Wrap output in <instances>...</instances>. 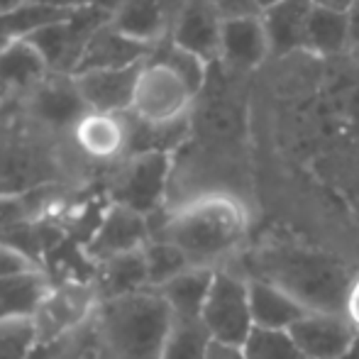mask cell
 <instances>
[{
  "label": "cell",
  "mask_w": 359,
  "mask_h": 359,
  "mask_svg": "<svg viewBox=\"0 0 359 359\" xmlns=\"http://www.w3.org/2000/svg\"><path fill=\"white\" fill-rule=\"evenodd\" d=\"M201 323L220 345L242 347L255 330L250 303V281L235 269H215Z\"/></svg>",
  "instance_id": "9c48e42d"
},
{
  "label": "cell",
  "mask_w": 359,
  "mask_h": 359,
  "mask_svg": "<svg viewBox=\"0 0 359 359\" xmlns=\"http://www.w3.org/2000/svg\"><path fill=\"white\" fill-rule=\"evenodd\" d=\"M88 340H90V325H86L83 330L74 332V335L64 337V340L37 345L27 359H81V352L88 345Z\"/></svg>",
  "instance_id": "83f0119b"
},
{
  "label": "cell",
  "mask_w": 359,
  "mask_h": 359,
  "mask_svg": "<svg viewBox=\"0 0 359 359\" xmlns=\"http://www.w3.org/2000/svg\"><path fill=\"white\" fill-rule=\"evenodd\" d=\"M284 288L308 311L342 313L352 276L345 266L325 255L308 250H264L252 262V276Z\"/></svg>",
  "instance_id": "277c9868"
},
{
  "label": "cell",
  "mask_w": 359,
  "mask_h": 359,
  "mask_svg": "<svg viewBox=\"0 0 359 359\" xmlns=\"http://www.w3.org/2000/svg\"><path fill=\"white\" fill-rule=\"evenodd\" d=\"M213 337L203 327L201 320H176L166 337L161 359H205Z\"/></svg>",
  "instance_id": "d4e9b609"
},
{
  "label": "cell",
  "mask_w": 359,
  "mask_h": 359,
  "mask_svg": "<svg viewBox=\"0 0 359 359\" xmlns=\"http://www.w3.org/2000/svg\"><path fill=\"white\" fill-rule=\"evenodd\" d=\"M196 100L198 95L184 76L151 52V57L140 67L130 118L149 130L189 128Z\"/></svg>",
  "instance_id": "5b68a950"
},
{
  "label": "cell",
  "mask_w": 359,
  "mask_h": 359,
  "mask_svg": "<svg viewBox=\"0 0 359 359\" xmlns=\"http://www.w3.org/2000/svg\"><path fill=\"white\" fill-rule=\"evenodd\" d=\"M149 240V217L105 201L103 210L98 213V222L81 245V255L86 257L88 264H98V262L113 259V257L144 250Z\"/></svg>",
  "instance_id": "30bf717a"
},
{
  "label": "cell",
  "mask_w": 359,
  "mask_h": 359,
  "mask_svg": "<svg viewBox=\"0 0 359 359\" xmlns=\"http://www.w3.org/2000/svg\"><path fill=\"white\" fill-rule=\"evenodd\" d=\"M20 105H22L25 120L54 135L57 140H62L72 130L81 115L88 113V105L81 98L74 79L62 74H49V79Z\"/></svg>",
  "instance_id": "7c38bea8"
},
{
  "label": "cell",
  "mask_w": 359,
  "mask_h": 359,
  "mask_svg": "<svg viewBox=\"0 0 359 359\" xmlns=\"http://www.w3.org/2000/svg\"><path fill=\"white\" fill-rule=\"evenodd\" d=\"M100 296L88 276H69L44 293L37 311L32 313V325L37 332V345L57 342L90 325Z\"/></svg>",
  "instance_id": "ba28073f"
},
{
  "label": "cell",
  "mask_w": 359,
  "mask_h": 359,
  "mask_svg": "<svg viewBox=\"0 0 359 359\" xmlns=\"http://www.w3.org/2000/svg\"><path fill=\"white\" fill-rule=\"evenodd\" d=\"M288 335L306 359H345L359 337L347 318L332 311H308Z\"/></svg>",
  "instance_id": "5bb4252c"
},
{
  "label": "cell",
  "mask_w": 359,
  "mask_h": 359,
  "mask_svg": "<svg viewBox=\"0 0 359 359\" xmlns=\"http://www.w3.org/2000/svg\"><path fill=\"white\" fill-rule=\"evenodd\" d=\"M342 316L347 318L355 332L359 335V271L352 276L350 286H347V293H345V303H342Z\"/></svg>",
  "instance_id": "f546056e"
},
{
  "label": "cell",
  "mask_w": 359,
  "mask_h": 359,
  "mask_svg": "<svg viewBox=\"0 0 359 359\" xmlns=\"http://www.w3.org/2000/svg\"><path fill=\"white\" fill-rule=\"evenodd\" d=\"M247 281H250V303H252L255 327L291 330L308 313V308L303 303H298L284 288L262 279H247Z\"/></svg>",
  "instance_id": "44dd1931"
},
{
  "label": "cell",
  "mask_w": 359,
  "mask_h": 359,
  "mask_svg": "<svg viewBox=\"0 0 359 359\" xmlns=\"http://www.w3.org/2000/svg\"><path fill=\"white\" fill-rule=\"evenodd\" d=\"M140 67L105 69V72L74 74V83L79 88L83 103L95 113H130L133 108L135 86H137Z\"/></svg>",
  "instance_id": "e0dca14e"
},
{
  "label": "cell",
  "mask_w": 359,
  "mask_h": 359,
  "mask_svg": "<svg viewBox=\"0 0 359 359\" xmlns=\"http://www.w3.org/2000/svg\"><path fill=\"white\" fill-rule=\"evenodd\" d=\"M313 8H316L313 0H281V3L262 10L259 15L266 39H269L271 57L306 52V34Z\"/></svg>",
  "instance_id": "d6986e66"
},
{
  "label": "cell",
  "mask_w": 359,
  "mask_h": 359,
  "mask_svg": "<svg viewBox=\"0 0 359 359\" xmlns=\"http://www.w3.org/2000/svg\"><path fill=\"white\" fill-rule=\"evenodd\" d=\"M242 352L247 359H306L288 330H266V327H255L242 345Z\"/></svg>",
  "instance_id": "4316f807"
},
{
  "label": "cell",
  "mask_w": 359,
  "mask_h": 359,
  "mask_svg": "<svg viewBox=\"0 0 359 359\" xmlns=\"http://www.w3.org/2000/svg\"><path fill=\"white\" fill-rule=\"evenodd\" d=\"M151 237L176 245L201 269H225L250 235V210L232 191H205L149 217Z\"/></svg>",
  "instance_id": "6da1fadb"
},
{
  "label": "cell",
  "mask_w": 359,
  "mask_h": 359,
  "mask_svg": "<svg viewBox=\"0 0 359 359\" xmlns=\"http://www.w3.org/2000/svg\"><path fill=\"white\" fill-rule=\"evenodd\" d=\"M306 52L318 57H337L350 52V15L316 5L308 22Z\"/></svg>",
  "instance_id": "603a6c76"
},
{
  "label": "cell",
  "mask_w": 359,
  "mask_h": 359,
  "mask_svg": "<svg viewBox=\"0 0 359 359\" xmlns=\"http://www.w3.org/2000/svg\"><path fill=\"white\" fill-rule=\"evenodd\" d=\"M210 5L222 15V20L232 18H247V15H259V5L257 0H208Z\"/></svg>",
  "instance_id": "f1b7e54d"
},
{
  "label": "cell",
  "mask_w": 359,
  "mask_h": 359,
  "mask_svg": "<svg viewBox=\"0 0 359 359\" xmlns=\"http://www.w3.org/2000/svg\"><path fill=\"white\" fill-rule=\"evenodd\" d=\"M276 3H281V0H257L259 10H266V8H271V5H276Z\"/></svg>",
  "instance_id": "e575fe53"
},
{
  "label": "cell",
  "mask_w": 359,
  "mask_h": 359,
  "mask_svg": "<svg viewBox=\"0 0 359 359\" xmlns=\"http://www.w3.org/2000/svg\"><path fill=\"white\" fill-rule=\"evenodd\" d=\"M222 22V15L208 0H179L171 20L169 42L201 57L208 67H215L220 62Z\"/></svg>",
  "instance_id": "4fadbf2b"
},
{
  "label": "cell",
  "mask_w": 359,
  "mask_h": 359,
  "mask_svg": "<svg viewBox=\"0 0 359 359\" xmlns=\"http://www.w3.org/2000/svg\"><path fill=\"white\" fill-rule=\"evenodd\" d=\"M355 0H313V5L318 8H330V10H340V13H347L352 8Z\"/></svg>",
  "instance_id": "d6a6232c"
},
{
  "label": "cell",
  "mask_w": 359,
  "mask_h": 359,
  "mask_svg": "<svg viewBox=\"0 0 359 359\" xmlns=\"http://www.w3.org/2000/svg\"><path fill=\"white\" fill-rule=\"evenodd\" d=\"M213 276L215 269L191 266L189 271L171 279L169 284L156 288V293L166 301V306L174 313L176 320H201V313H203L205 298L210 293Z\"/></svg>",
  "instance_id": "7402d4cb"
},
{
  "label": "cell",
  "mask_w": 359,
  "mask_h": 359,
  "mask_svg": "<svg viewBox=\"0 0 359 359\" xmlns=\"http://www.w3.org/2000/svg\"><path fill=\"white\" fill-rule=\"evenodd\" d=\"M271 57L262 15L232 18L222 22L220 62L232 74H250Z\"/></svg>",
  "instance_id": "2e32d148"
},
{
  "label": "cell",
  "mask_w": 359,
  "mask_h": 359,
  "mask_svg": "<svg viewBox=\"0 0 359 359\" xmlns=\"http://www.w3.org/2000/svg\"><path fill=\"white\" fill-rule=\"evenodd\" d=\"M108 20L110 18L103 10L83 3L69 20L49 25V27L39 29V32L29 34V37H25V39H29V42L42 52L49 72L72 76L76 64H79V59H81V52H83L86 42L90 39V34L103 22H108Z\"/></svg>",
  "instance_id": "8fae6325"
},
{
  "label": "cell",
  "mask_w": 359,
  "mask_h": 359,
  "mask_svg": "<svg viewBox=\"0 0 359 359\" xmlns=\"http://www.w3.org/2000/svg\"><path fill=\"white\" fill-rule=\"evenodd\" d=\"M88 279L93 281L100 301L144 291V288H149V284H147L144 252H130V255H120L113 257V259L90 264Z\"/></svg>",
  "instance_id": "ffe728a7"
},
{
  "label": "cell",
  "mask_w": 359,
  "mask_h": 359,
  "mask_svg": "<svg viewBox=\"0 0 359 359\" xmlns=\"http://www.w3.org/2000/svg\"><path fill=\"white\" fill-rule=\"evenodd\" d=\"M133 118L130 113H95L88 110L62 137L67 156L76 166L113 171L133 154Z\"/></svg>",
  "instance_id": "52a82bcc"
},
{
  "label": "cell",
  "mask_w": 359,
  "mask_h": 359,
  "mask_svg": "<svg viewBox=\"0 0 359 359\" xmlns=\"http://www.w3.org/2000/svg\"><path fill=\"white\" fill-rule=\"evenodd\" d=\"M156 47L149 44L135 42L128 34H123L120 29H115L113 25L103 22L90 39L86 42L81 59L76 64L74 74H86V72H105V69H128V67H137L144 59L151 57ZM72 74V76H74Z\"/></svg>",
  "instance_id": "9a60e30c"
},
{
  "label": "cell",
  "mask_w": 359,
  "mask_h": 359,
  "mask_svg": "<svg viewBox=\"0 0 359 359\" xmlns=\"http://www.w3.org/2000/svg\"><path fill=\"white\" fill-rule=\"evenodd\" d=\"M29 3H37V0H0V15L13 13V10L25 8V5H29Z\"/></svg>",
  "instance_id": "836d02e7"
},
{
  "label": "cell",
  "mask_w": 359,
  "mask_h": 359,
  "mask_svg": "<svg viewBox=\"0 0 359 359\" xmlns=\"http://www.w3.org/2000/svg\"><path fill=\"white\" fill-rule=\"evenodd\" d=\"M205 359H247L242 347H232V345H220V342H213L208 350Z\"/></svg>",
  "instance_id": "4dcf8cb0"
},
{
  "label": "cell",
  "mask_w": 359,
  "mask_h": 359,
  "mask_svg": "<svg viewBox=\"0 0 359 359\" xmlns=\"http://www.w3.org/2000/svg\"><path fill=\"white\" fill-rule=\"evenodd\" d=\"M347 15H350V52L359 54V0L352 3Z\"/></svg>",
  "instance_id": "1f68e13d"
},
{
  "label": "cell",
  "mask_w": 359,
  "mask_h": 359,
  "mask_svg": "<svg viewBox=\"0 0 359 359\" xmlns=\"http://www.w3.org/2000/svg\"><path fill=\"white\" fill-rule=\"evenodd\" d=\"M142 252L147 266V284H149L151 291H156V288L169 284L171 279H176L179 274L191 269V262L186 259L184 252L166 240L151 237Z\"/></svg>",
  "instance_id": "cb8c5ba5"
},
{
  "label": "cell",
  "mask_w": 359,
  "mask_h": 359,
  "mask_svg": "<svg viewBox=\"0 0 359 359\" xmlns=\"http://www.w3.org/2000/svg\"><path fill=\"white\" fill-rule=\"evenodd\" d=\"M176 5H179V0H174V3H169V0H125L110 15V25L135 42L159 47L164 39H169Z\"/></svg>",
  "instance_id": "ac0fdd59"
},
{
  "label": "cell",
  "mask_w": 359,
  "mask_h": 359,
  "mask_svg": "<svg viewBox=\"0 0 359 359\" xmlns=\"http://www.w3.org/2000/svg\"><path fill=\"white\" fill-rule=\"evenodd\" d=\"M174 176L171 151H137L120 161L103 176L108 203H118L144 217H154L166 208Z\"/></svg>",
  "instance_id": "8992f818"
},
{
  "label": "cell",
  "mask_w": 359,
  "mask_h": 359,
  "mask_svg": "<svg viewBox=\"0 0 359 359\" xmlns=\"http://www.w3.org/2000/svg\"><path fill=\"white\" fill-rule=\"evenodd\" d=\"M72 176L62 140L25 125H0V203L49 186H59Z\"/></svg>",
  "instance_id": "3957f363"
},
{
  "label": "cell",
  "mask_w": 359,
  "mask_h": 359,
  "mask_svg": "<svg viewBox=\"0 0 359 359\" xmlns=\"http://www.w3.org/2000/svg\"><path fill=\"white\" fill-rule=\"evenodd\" d=\"M37 347L29 316H3L0 318V359H27Z\"/></svg>",
  "instance_id": "484cf974"
},
{
  "label": "cell",
  "mask_w": 359,
  "mask_h": 359,
  "mask_svg": "<svg viewBox=\"0 0 359 359\" xmlns=\"http://www.w3.org/2000/svg\"><path fill=\"white\" fill-rule=\"evenodd\" d=\"M90 327L103 359H161L174 313L159 293L144 288L100 301Z\"/></svg>",
  "instance_id": "7a4b0ae2"
}]
</instances>
